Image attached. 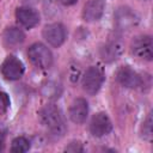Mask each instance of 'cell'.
Here are the masks:
<instances>
[{"instance_id":"1","label":"cell","mask_w":153,"mask_h":153,"mask_svg":"<svg viewBox=\"0 0 153 153\" xmlns=\"http://www.w3.org/2000/svg\"><path fill=\"white\" fill-rule=\"evenodd\" d=\"M42 124L55 136H62L66 131V123L61 110L54 104H47L39 110Z\"/></svg>"},{"instance_id":"19","label":"cell","mask_w":153,"mask_h":153,"mask_svg":"<svg viewBox=\"0 0 153 153\" xmlns=\"http://www.w3.org/2000/svg\"><path fill=\"white\" fill-rule=\"evenodd\" d=\"M78 0H60V2L65 6H71V5H74Z\"/></svg>"},{"instance_id":"9","label":"cell","mask_w":153,"mask_h":153,"mask_svg":"<svg viewBox=\"0 0 153 153\" xmlns=\"http://www.w3.org/2000/svg\"><path fill=\"white\" fill-rule=\"evenodd\" d=\"M1 73L8 80H17L24 73V63L16 56H8L1 66Z\"/></svg>"},{"instance_id":"14","label":"cell","mask_w":153,"mask_h":153,"mask_svg":"<svg viewBox=\"0 0 153 153\" xmlns=\"http://www.w3.org/2000/svg\"><path fill=\"white\" fill-rule=\"evenodd\" d=\"M2 39L7 47H17L24 42L25 35L19 27L12 26V27H7L4 31Z\"/></svg>"},{"instance_id":"18","label":"cell","mask_w":153,"mask_h":153,"mask_svg":"<svg viewBox=\"0 0 153 153\" xmlns=\"http://www.w3.org/2000/svg\"><path fill=\"white\" fill-rule=\"evenodd\" d=\"M65 151H66V152H72V153H78V152H82V151H84V147H82V145H81L80 142L73 141V142H71V143L65 148Z\"/></svg>"},{"instance_id":"2","label":"cell","mask_w":153,"mask_h":153,"mask_svg":"<svg viewBox=\"0 0 153 153\" xmlns=\"http://www.w3.org/2000/svg\"><path fill=\"white\" fill-rule=\"evenodd\" d=\"M27 56L32 65H35L37 68L47 69L53 63V54L48 49L47 45L42 43H33L27 49Z\"/></svg>"},{"instance_id":"20","label":"cell","mask_w":153,"mask_h":153,"mask_svg":"<svg viewBox=\"0 0 153 153\" xmlns=\"http://www.w3.org/2000/svg\"><path fill=\"white\" fill-rule=\"evenodd\" d=\"M2 133H4V131H2V127H1V124H0V137L2 136Z\"/></svg>"},{"instance_id":"10","label":"cell","mask_w":153,"mask_h":153,"mask_svg":"<svg viewBox=\"0 0 153 153\" xmlns=\"http://www.w3.org/2000/svg\"><path fill=\"white\" fill-rule=\"evenodd\" d=\"M123 53V43L120 39H111L103 44L99 49V55L103 61L112 62L117 60Z\"/></svg>"},{"instance_id":"15","label":"cell","mask_w":153,"mask_h":153,"mask_svg":"<svg viewBox=\"0 0 153 153\" xmlns=\"http://www.w3.org/2000/svg\"><path fill=\"white\" fill-rule=\"evenodd\" d=\"M29 148H30V141L24 136H18L13 139L11 145V151L14 153H23L29 151Z\"/></svg>"},{"instance_id":"17","label":"cell","mask_w":153,"mask_h":153,"mask_svg":"<svg viewBox=\"0 0 153 153\" xmlns=\"http://www.w3.org/2000/svg\"><path fill=\"white\" fill-rule=\"evenodd\" d=\"M142 135L146 140H151L152 137V112H149L147 115L146 121L143 122L142 126Z\"/></svg>"},{"instance_id":"21","label":"cell","mask_w":153,"mask_h":153,"mask_svg":"<svg viewBox=\"0 0 153 153\" xmlns=\"http://www.w3.org/2000/svg\"><path fill=\"white\" fill-rule=\"evenodd\" d=\"M5 97V94H2L1 92H0V103H1V100H2V98Z\"/></svg>"},{"instance_id":"12","label":"cell","mask_w":153,"mask_h":153,"mask_svg":"<svg viewBox=\"0 0 153 153\" xmlns=\"http://www.w3.org/2000/svg\"><path fill=\"white\" fill-rule=\"evenodd\" d=\"M105 10V0H88L82 10V18L86 22H97Z\"/></svg>"},{"instance_id":"3","label":"cell","mask_w":153,"mask_h":153,"mask_svg":"<svg viewBox=\"0 0 153 153\" xmlns=\"http://www.w3.org/2000/svg\"><path fill=\"white\" fill-rule=\"evenodd\" d=\"M103 82H104V74L102 69L96 66H91L90 68H87L81 80L82 88L88 94H96L100 90Z\"/></svg>"},{"instance_id":"11","label":"cell","mask_w":153,"mask_h":153,"mask_svg":"<svg viewBox=\"0 0 153 153\" xmlns=\"http://www.w3.org/2000/svg\"><path fill=\"white\" fill-rule=\"evenodd\" d=\"M16 18L18 23L26 29H31L39 23V13L35 8L29 6H23L17 8Z\"/></svg>"},{"instance_id":"5","label":"cell","mask_w":153,"mask_h":153,"mask_svg":"<svg viewBox=\"0 0 153 153\" xmlns=\"http://www.w3.org/2000/svg\"><path fill=\"white\" fill-rule=\"evenodd\" d=\"M117 81L127 87V88H139V87H145L147 86L145 84V79L146 76L142 78V75H140L139 73H136L134 69H131L129 66H123L117 71L116 74ZM148 87V86H147Z\"/></svg>"},{"instance_id":"13","label":"cell","mask_w":153,"mask_h":153,"mask_svg":"<svg viewBox=\"0 0 153 153\" xmlns=\"http://www.w3.org/2000/svg\"><path fill=\"white\" fill-rule=\"evenodd\" d=\"M88 115V103L84 98H76L73 100L69 108V117L74 123H84Z\"/></svg>"},{"instance_id":"16","label":"cell","mask_w":153,"mask_h":153,"mask_svg":"<svg viewBox=\"0 0 153 153\" xmlns=\"http://www.w3.org/2000/svg\"><path fill=\"white\" fill-rule=\"evenodd\" d=\"M43 94L45 97H59V94H60V86L54 84V82H49L48 85H45L43 87Z\"/></svg>"},{"instance_id":"4","label":"cell","mask_w":153,"mask_h":153,"mask_svg":"<svg viewBox=\"0 0 153 153\" xmlns=\"http://www.w3.org/2000/svg\"><path fill=\"white\" fill-rule=\"evenodd\" d=\"M114 19L116 27L121 31H129L130 29L135 27L139 23L137 14L130 7L127 6L118 7L114 13Z\"/></svg>"},{"instance_id":"6","label":"cell","mask_w":153,"mask_h":153,"mask_svg":"<svg viewBox=\"0 0 153 153\" xmlns=\"http://www.w3.org/2000/svg\"><path fill=\"white\" fill-rule=\"evenodd\" d=\"M131 53L142 60L151 61L153 57V42L148 35L136 36L131 42Z\"/></svg>"},{"instance_id":"7","label":"cell","mask_w":153,"mask_h":153,"mask_svg":"<svg viewBox=\"0 0 153 153\" xmlns=\"http://www.w3.org/2000/svg\"><path fill=\"white\" fill-rule=\"evenodd\" d=\"M43 37L51 47L59 48L65 43L67 37V31L61 23H51L44 26Z\"/></svg>"},{"instance_id":"8","label":"cell","mask_w":153,"mask_h":153,"mask_svg":"<svg viewBox=\"0 0 153 153\" xmlns=\"http://www.w3.org/2000/svg\"><path fill=\"white\" fill-rule=\"evenodd\" d=\"M112 129V123L108 114L98 112L96 114L90 122V131L96 137H102L108 135Z\"/></svg>"}]
</instances>
